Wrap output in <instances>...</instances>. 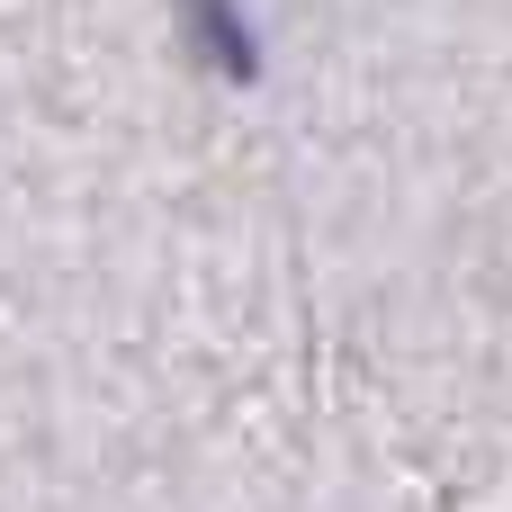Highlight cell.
Here are the masks:
<instances>
[{"label": "cell", "instance_id": "cell-1", "mask_svg": "<svg viewBox=\"0 0 512 512\" xmlns=\"http://www.w3.org/2000/svg\"><path fill=\"white\" fill-rule=\"evenodd\" d=\"M180 27L225 81H261V36H252V18L234 0H180Z\"/></svg>", "mask_w": 512, "mask_h": 512}]
</instances>
